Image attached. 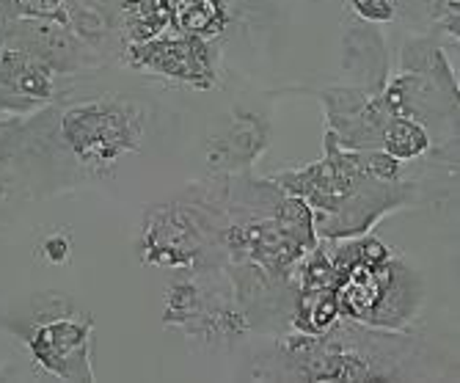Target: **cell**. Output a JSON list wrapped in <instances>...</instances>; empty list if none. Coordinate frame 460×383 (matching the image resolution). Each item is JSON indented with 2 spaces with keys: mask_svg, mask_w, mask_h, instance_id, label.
<instances>
[{
  "mask_svg": "<svg viewBox=\"0 0 460 383\" xmlns=\"http://www.w3.org/2000/svg\"><path fill=\"white\" fill-rule=\"evenodd\" d=\"M420 343L405 331L367 328L337 320L325 334H289L276 348V364L257 372L281 380H405L416 375Z\"/></svg>",
  "mask_w": 460,
  "mask_h": 383,
  "instance_id": "6da1fadb",
  "label": "cell"
},
{
  "mask_svg": "<svg viewBox=\"0 0 460 383\" xmlns=\"http://www.w3.org/2000/svg\"><path fill=\"white\" fill-rule=\"evenodd\" d=\"M138 260L174 273L224 271V212L207 185L190 191V199L155 204L144 212L136 235Z\"/></svg>",
  "mask_w": 460,
  "mask_h": 383,
  "instance_id": "7a4b0ae2",
  "label": "cell"
},
{
  "mask_svg": "<svg viewBox=\"0 0 460 383\" xmlns=\"http://www.w3.org/2000/svg\"><path fill=\"white\" fill-rule=\"evenodd\" d=\"M331 248L333 276H337L340 315L350 323L384 331H408L422 307V279L402 257L381 265L356 263L348 240H333Z\"/></svg>",
  "mask_w": 460,
  "mask_h": 383,
  "instance_id": "3957f363",
  "label": "cell"
},
{
  "mask_svg": "<svg viewBox=\"0 0 460 383\" xmlns=\"http://www.w3.org/2000/svg\"><path fill=\"white\" fill-rule=\"evenodd\" d=\"M149 105L133 94H100L69 105L58 119V136L72 157L94 174H108L146 141Z\"/></svg>",
  "mask_w": 460,
  "mask_h": 383,
  "instance_id": "277c9868",
  "label": "cell"
},
{
  "mask_svg": "<svg viewBox=\"0 0 460 383\" xmlns=\"http://www.w3.org/2000/svg\"><path fill=\"white\" fill-rule=\"evenodd\" d=\"M163 323L210 348L234 345L254 328L224 271L177 273L165 284Z\"/></svg>",
  "mask_w": 460,
  "mask_h": 383,
  "instance_id": "5b68a950",
  "label": "cell"
},
{
  "mask_svg": "<svg viewBox=\"0 0 460 383\" xmlns=\"http://www.w3.org/2000/svg\"><path fill=\"white\" fill-rule=\"evenodd\" d=\"M384 97L394 113L428 124H449L457 130V75L433 36L402 41L400 69L389 75Z\"/></svg>",
  "mask_w": 460,
  "mask_h": 383,
  "instance_id": "8992f818",
  "label": "cell"
},
{
  "mask_svg": "<svg viewBox=\"0 0 460 383\" xmlns=\"http://www.w3.org/2000/svg\"><path fill=\"white\" fill-rule=\"evenodd\" d=\"M121 58L130 69L182 83V86H190L196 92H210L218 86L213 41L185 36L180 31L160 33L155 39L124 48Z\"/></svg>",
  "mask_w": 460,
  "mask_h": 383,
  "instance_id": "52a82bcc",
  "label": "cell"
},
{
  "mask_svg": "<svg viewBox=\"0 0 460 383\" xmlns=\"http://www.w3.org/2000/svg\"><path fill=\"white\" fill-rule=\"evenodd\" d=\"M28 348L33 361L61 380H94L92 351V320L61 315L31 328Z\"/></svg>",
  "mask_w": 460,
  "mask_h": 383,
  "instance_id": "ba28073f",
  "label": "cell"
},
{
  "mask_svg": "<svg viewBox=\"0 0 460 383\" xmlns=\"http://www.w3.org/2000/svg\"><path fill=\"white\" fill-rule=\"evenodd\" d=\"M270 144V124L254 108H234L207 141V165L213 174H243Z\"/></svg>",
  "mask_w": 460,
  "mask_h": 383,
  "instance_id": "9c48e42d",
  "label": "cell"
},
{
  "mask_svg": "<svg viewBox=\"0 0 460 383\" xmlns=\"http://www.w3.org/2000/svg\"><path fill=\"white\" fill-rule=\"evenodd\" d=\"M389 72L386 36L375 22H367L350 12L342 25V83L381 92Z\"/></svg>",
  "mask_w": 460,
  "mask_h": 383,
  "instance_id": "30bf717a",
  "label": "cell"
},
{
  "mask_svg": "<svg viewBox=\"0 0 460 383\" xmlns=\"http://www.w3.org/2000/svg\"><path fill=\"white\" fill-rule=\"evenodd\" d=\"M0 86L17 97L45 102L56 92V67L36 48L4 45L0 48Z\"/></svg>",
  "mask_w": 460,
  "mask_h": 383,
  "instance_id": "8fae6325",
  "label": "cell"
},
{
  "mask_svg": "<svg viewBox=\"0 0 460 383\" xmlns=\"http://www.w3.org/2000/svg\"><path fill=\"white\" fill-rule=\"evenodd\" d=\"M172 28V0H119L116 31L121 50Z\"/></svg>",
  "mask_w": 460,
  "mask_h": 383,
  "instance_id": "7c38bea8",
  "label": "cell"
},
{
  "mask_svg": "<svg viewBox=\"0 0 460 383\" xmlns=\"http://www.w3.org/2000/svg\"><path fill=\"white\" fill-rule=\"evenodd\" d=\"M232 17V0H172V28L204 41L221 39Z\"/></svg>",
  "mask_w": 460,
  "mask_h": 383,
  "instance_id": "4fadbf2b",
  "label": "cell"
},
{
  "mask_svg": "<svg viewBox=\"0 0 460 383\" xmlns=\"http://www.w3.org/2000/svg\"><path fill=\"white\" fill-rule=\"evenodd\" d=\"M340 315L337 287H292V307H289V328L298 334L320 336L325 334Z\"/></svg>",
  "mask_w": 460,
  "mask_h": 383,
  "instance_id": "5bb4252c",
  "label": "cell"
},
{
  "mask_svg": "<svg viewBox=\"0 0 460 383\" xmlns=\"http://www.w3.org/2000/svg\"><path fill=\"white\" fill-rule=\"evenodd\" d=\"M381 149L397 157L400 163H413L433 152V136L422 121L394 113L384 130Z\"/></svg>",
  "mask_w": 460,
  "mask_h": 383,
  "instance_id": "9a60e30c",
  "label": "cell"
},
{
  "mask_svg": "<svg viewBox=\"0 0 460 383\" xmlns=\"http://www.w3.org/2000/svg\"><path fill=\"white\" fill-rule=\"evenodd\" d=\"M0 17L66 25V4L64 0H0Z\"/></svg>",
  "mask_w": 460,
  "mask_h": 383,
  "instance_id": "2e32d148",
  "label": "cell"
},
{
  "mask_svg": "<svg viewBox=\"0 0 460 383\" xmlns=\"http://www.w3.org/2000/svg\"><path fill=\"white\" fill-rule=\"evenodd\" d=\"M348 4L356 17L375 22V25L392 22L400 12V0H348Z\"/></svg>",
  "mask_w": 460,
  "mask_h": 383,
  "instance_id": "e0dca14e",
  "label": "cell"
},
{
  "mask_svg": "<svg viewBox=\"0 0 460 383\" xmlns=\"http://www.w3.org/2000/svg\"><path fill=\"white\" fill-rule=\"evenodd\" d=\"M41 257H45L50 265H64L69 260V254H72V243L64 232H53L48 235L45 240H41Z\"/></svg>",
  "mask_w": 460,
  "mask_h": 383,
  "instance_id": "ac0fdd59",
  "label": "cell"
}]
</instances>
